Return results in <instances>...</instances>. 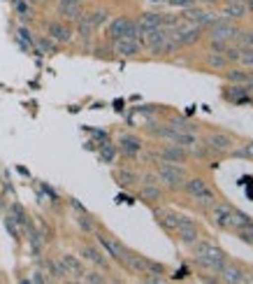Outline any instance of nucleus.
<instances>
[{
    "mask_svg": "<svg viewBox=\"0 0 253 284\" xmlns=\"http://www.w3.org/2000/svg\"><path fill=\"white\" fill-rule=\"evenodd\" d=\"M193 259L198 266H202L205 270L209 273H214V275H221V270L225 268V263H228V254L223 252L221 247L211 245V242H193Z\"/></svg>",
    "mask_w": 253,
    "mask_h": 284,
    "instance_id": "f257e3e1",
    "label": "nucleus"
},
{
    "mask_svg": "<svg viewBox=\"0 0 253 284\" xmlns=\"http://www.w3.org/2000/svg\"><path fill=\"white\" fill-rule=\"evenodd\" d=\"M156 175H158V182H163L169 189H181L184 182L188 179V172L181 168V163H168V161L156 163Z\"/></svg>",
    "mask_w": 253,
    "mask_h": 284,
    "instance_id": "f03ea898",
    "label": "nucleus"
},
{
    "mask_svg": "<svg viewBox=\"0 0 253 284\" xmlns=\"http://www.w3.org/2000/svg\"><path fill=\"white\" fill-rule=\"evenodd\" d=\"M181 189L188 193V198H193L195 203H200V205H214L216 203L214 189H209V184L202 177H188Z\"/></svg>",
    "mask_w": 253,
    "mask_h": 284,
    "instance_id": "7ed1b4c3",
    "label": "nucleus"
},
{
    "mask_svg": "<svg viewBox=\"0 0 253 284\" xmlns=\"http://www.w3.org/2000/svg\"><path fill=\"white\" fill-rule=\"evenodd\" d=\"M149 131L154 133L156 138L165 140V142H169V145H181V147H193L195 142H198V138L193 135L191 131H179V128H172V126H149Z\"/></svg>",
    "mask_w": 253,
    "mask_h": 284,
    "instance_id": "20e7f679",
    "label": "nucleus"
},
{
    "mask_svg": "<svg viewBox=\"0 0 253 284\" xmlns=\"http://www.w3.org/2000/svg\"><path fill=\"white\" fill-rule=\"evenodd\" d=\"M107 35L112 42L119 38H139V28H137V23L132 21V19H128V16H116L114 21H109Z\"/></svg>",
    "mask_w": 253,
    "mask_h": 284,
    "instance_id": "39448f33",
    "label": "nucleus"
},
{
    "mask_svg": "<svg viewBox=\"0 0 253 284\" xmlns=\"http://www.w3.org/2000/svg\"><path fill=\"white\" fill-rule=\"evenodd\" d=\"M169 35L179 42V47H188V45H195L202 40V26H195V23H188V26H176L169 31Z\"/></svg>",
    "mask_w": 253,
    "mask_h": 284,
    "instance_id": "423d86ee",
    "label": "nucleus"
},
{
    "mask_svg": "<svg viewBox=\"0 0 253 284\" xmlns=\"http://www.w3.org/2000/svg\"><path fill=\"white\" fill-rule=\"evenodd\" d=\"M95 238H98V242H100V247L107 252V256L109 259H114V261H119V263H123V256H126V247L119 242L116 238H112V235H107V233H102V230H95Z\"/></svg>",
    "mask_w": 253,
    "mask_h": 284,
    "instance_id": "0eeeda50",
    "label": "nucleus"
},
{
    "mask_svg": "<svg viewBox=\"0 0 253 284\" xmlns=\"http://www.w3.org/2000/svg\"><path fill=\"white\" fill-rule=\"evenodd\" d=\"M239 28L237 26H232L228 19H214L211 21V40H223V42H232V40L239 38Z\"/></svg>",
    "mask_w": 253,
    "mask_h": 284,
    "instance_id": "6e6552de",
    "label": "nucleus"
},
{
    "mask_svg": "<svg viewBox=\"0 0 253 284\" xmlns=\"http://www.w3.org/2000/svg\"><path fill=\"white\" fill-rule=\"evenodd\" d=\"M174 233H176V238L181 240L184 245H193V242H198V240H200L198 226H195V222L188 219V217H179Z\"/></svg>",
    "mask_w": 253,
    "mask_h": 284,
    "instance_id": "1a4fd4ad",
    "label": "nucleus"
},
{
    "mask_svg": "<svg viewBox=\"0 0 253 284\" xmlns=\"http://www.w3.org/2000/svg\"><path fill=\"white\" fill-rule=\"evenodd\" d=\"M232 145H235V140H232V135H228V133H209V135H205V147H207L209 152H216V154H223L228 152V149H232Z\"/></svg>",
    "mask_w": 253,
    "mask_h": 284,
    "instance_id": "9d476101",
    "label": "nucleus"
},
{
    "mask_svg": "<svg viewBox=\"0 0 253 284\" xmlns=\"http://www.w3.org/2000/svg\"><path fill=\"white\" fill-rule=\"evenodd\" d=\"M144 49V45L139 42V38H119L114 40V52L123 58H132V56H137L139 52Z\"/></svg>",
    "mask_w": 253,
    "mask_h": 284,
    "instance_id": "9b49d317",
    "label": "nucleus"
},
{
    "mask_svg": "<svg viewBox=\"0 0 253 284\" xmlns=\"http://www.w3.org/2000/svg\"><path fill=\"white\" fill-rule=\"evenodd\" d=\"M158 159L168 163H186L188 161V149L181 145H165L158 152Z\"/></svg>",
    "mask_w": 253,
    "mask_h": 284,
    "instance_id": "f8f14e48",
    "label": "nucleus"
},
{
    "mask_svg": "<svg viewBox=\"0 0 253 284\" xmlns=\"http://www.w3.org/2000/svg\"><path fill=\"white\" fill-rule=\"evenodd\" d=\"M46 38H51L54 42H70L72 40V28L65 21H49L46 23Z\"/></svg>",
    "mask_w": 253,
    "mask_h": 284,
    "instance_id": "ddd939ff",
    "label": "nucleus"
},
{
    "mask_svg": "<svg viewBox=\"0 0 253 284\" xmlns=\"http://www.w3.org/2000/svg\"><path fill=\"white\" fill-rule=\"evenodd\" d=\"M232 205H225V203H214L211 205V224L218 226V228H228L230 226V217H232Z\"/></svg>",
    "mask_w": 253,
    "mask_h": 284,
    "instance_id": "4468645a",
    "label": "nucleus"
},
{
    "mask_svg": "<svg viewBox=\"0 0 253 284\" xmlns=\"http://www.w3.org/2000/svg\"><path fill=\"white\" fill-rule=\"evenodd\" d=\"M142 149H144V145H142V140H139L137 135H121V140H119V152H121L123 156H128V159L139 156Z\"/></svg>",
    "mask_w": 253,
    "mask_h": 284,
    "instance_id": "2eb2a0df",
    "label": "nucleus"
},
{
    "mask_svg": "<svg viewBox=\"0 0 253 284\" xmlns=\"http://www.w3.org/2000/svg\"><path fill=\"white\" fill-rule=\"evenodd\" d=\"M181 19H184L186 23H195V26H207V23L214 21V16L209 14L207 9H202V7H186V12L181 14Z\"/></svg>",
    "mask_w": 253,
    "mask_h": 284,
    "instance_id": "dca6fc26",
    "label": "nucleus"
},
{
    "mask_svg": "<svg viewBox=\"0 0 253 284\" xmlns=\"http://www.w3.org/2000/svg\"><path fill=\"white\" fill-rule=\"evenodd\" d=\"M123 266L130 270L132 275H146V256H139L135 252H126Z\"/></svg>",
    "mask_w": 253,
    "mask_h": 284,
    "instance_id": "f3484780",
    "label": "nucleus"
},
{
    "mask_svg": "<svg viewBox=\"0 0 253 284\" xmlns=\"http://www.w3.org/2000/svg\"><path fill=\"white\" fill-rule=\"evenodd\" d=\"M61 263H63V268L68 270V275H72L79 282V277L84 275V263H82V259L75 256V254H61Z\"/></svg>",
    "mask_w": 253,
    "mask_h": 284,
    "instance_id": "a211bd4d",
    "label": "nucleus"
},
{
    "mask_svg": "<svg viewBox=\"0 0 253 284\" xmlns=\"http://www.w3.org/2000/svg\"><path fill=\"white\" fill-rule=\"evenodd\" d=\"M82 256H84V261H88V263H93V266H98V268H102V270H107L109 268V263H107V259L102 256V252L100 249H95V247H91V245H82Z\"/></svg>",
    "mask_w": 253,
    "mask_h": 284,
    "instance_id": "6ab92c4d",
    "label": "nucleus"
},
{
    "mask_svg": "<svg viewBox=\"0 0 253 284\" xmlns=\"http://www.w3.org/2000/svg\"><path fill=\"white\" fill-rule=\"evenodd\" d=\"M137 28H139V35H144L146 31H154L161 26V12H144V14H139L137 21Z\"/></svg>",
    "mask_w": 253,
    "mask_h": 284,
    "instance_id": "aec40b11",
    "label": "nucleus"
},
{
    "mask_svg": "<svg viewBox=\"0 0 253 284\" xmlns=\"http://www.w3.org/2000/svg\"><path fill=\"white\" fill-rule=\"evenodd\" d=\"M114 179H116V184L123 186V189H130V186L139 184V175L135 172V170H130V168L114 170Z\"/></svg>",
    "mask_w": 253,
    "mask_h": 284,
    "instance_id": "412c9836",
    "label": "nucleus"
},
{
    "mask_svg": "<svg viewBox=\"0 0 253 284\" xmlns=\"http://www.w3.org/2000/svg\"><path fill=\"white\" fill-rule=\"evenodd\" d=\"M223 275V282H232V284H244V282H251L249 277H246V273L242 268H237V266H230V263H225V268L221 270Z\"/></svg>",
    "mask_w": 253,
    "mask_h": 284,
    "instance_id": "4be33fe9",
    "label": "nucleus"
},
{
    "mask_svg": "<svg viewBox=\"0 0 253 284\" xmlns=\"http://www.w3.org/2000/svg\"><path fill=\"white\" fill-rule=\"evenodd\" d=\"M156 219H158V224H161L168 233H174L176 222H179V215L172 212V210H163L161 208V210H156Z\"/></svg>",
    "mask_w": 253,
    "mask_h": 284,
    "instance_id": "5701e85b",
    "label": "nucleus"
},
{
    "mask_svg": "<svg viewBox=\"0 0 253 284\" xmlns=\"http://www.w3.org/2000/svg\"><path fill=\"white\" fill-rule=\"evenodd\" d=\"M84 14L82 5H58V16L63 21H70V23H77L79 16Z\"/></svg>",
    "mask_w": 253,
    "mask_h": 284,
    "instance_id": "b1692460",
    "label": "nucleus"
},
{
    "mask_svg": "<svg viewBox=\"0 0 253 284\" xmlns=\"http://www.w3.org/2000/svg\"><path fill=\"white\" fill-rule=\"evenodd\" d=\"M246 5L244 2H225V7H223V19H228V21H232V19H242V16H246Z\"/></svg>",
    "mask_w": 253,
    "mask_h": 284,
    "instance_id": "393cba45",
    "label": "nucleus"
},
{
    "mask_svg": "<svg viewBox=\"0 0 253 284\" xmlns=\"http://www.w3.org/2000/svg\"><path fill=\"white\" fill-rule=\"evenodd\" d=\"M46 275H49V280H58V282H65V280H68V270L63 268L61 259H58V261L49 259V261H46Z\"/></svg>",
    "mask_w": 253,
    "mask_h": 284,
    "instance_id": "a878e982",
    "label": "nucleus"
},
{
    "mask_svg": "<svg viewBox=\"0 0 253 284\" xmlns=\"http://www.w3.org/2000/svg\"><path fill=\"white\" fill-rule=\"evenodd\" d=\"M139 198L146 200V203H161L163 200V191L158 184H142L139 189Z\"/></svg>",
    "mask_w": 253,
    "mask_h": 284,
    "instance_id": "bb28decb",
    "label": "nucleus"
},
{
    "mask_svg": "<svg viewBox=\"0 0 253 284\" xmlns=\"http://www.w3.org/2000/svg\"><path fill=\"white\" fill-rule=\"evenodd\" d=\"M95 31H98V28H95V23H93L91 16L84 12V14L79 16V21H77V33L84 40H88V38H93V33H95Z\"/></svg>",
    "mask_w": 253,
    "mask_h": 284,
    "instance_id": "cd10ccee",
    "label": "nucleus"
},
{
    "mask_svg": "<svg viewBox=\"0 0 253 284\" xmlns=\"http://www.w3.org/2000/svg\"><path fill=\"white\" fill-rule=\"evenodd\" d=\"M253 219L246 212H239V210H232V217H230V226L228 228H235V230H242V228H246L249 224H251Z\"/></svg>",
    "mask_w": 253,
    "mask_h": 284,
    "instance_id": "c85d7f7f",
    "label": "nucleus"
},
{
    "mask_svg": "<svg viewBox=\"0 0 253 284\" xmlns=\"http://www.w3.org/2000/svg\"><path fill=\"white\" fill-rule=\"evenodd\" d=\"M98 154H100V161H102V163H114L116 154H119V147L105 140V145H100V152Z\"/></svg>",
    "mask_w": 253,
    "mask_h": 284,
    "instance_id": "c756f323",
    "label": "nucleus"
},
{
    "mask_svg": "<svg viewBox=\"0 0 253 284\" xmlns=\"http://www.w3.org/2000/svg\"><path fill=\"white\" fill-rule=\"evenodd\" d=\"M205 63H207L209 68H214V70H225L228 58H225V54H221V52H209L207 58H205Z\"/></svg>",
    "mask_w": 253,
    "mask_h": 284,
    "instance_id": "7c9ffc66",
    "label": "nucleus"
},
{
    "mask_svg": "<svg viewBox=\"0 0 253 284\" xmlns=\"http://www.w3.org/2000/svg\"><path fill=\"white\" fill-rule=\"evenodd\" d=\"M79 282H86V284H102V282H107V277L102 275L100 270H88V273L84 270V275L79 277Z\"/></svg>",
    "mask_w": 253,
    "mask_h": 284,
    "instance_id": "2f4dec72",
    "label": "nucleus"
},
{
    "mask_svg": "<svg viewBox=\"0 0 253 284\" xmlns=\"http://www.w3.org/2000/svg\"><path fill=\"white\" fill-rule=\"evenodd\" d=\"M225 79H228L230 84H246L249 72H246V70H228V72H225Z\"/></svg>",
    "mask_w": 253,
    "mask_h": 284,
    "instance_id": "473e14b6",
    "label": "nucleus"
},
{
    "mask_svg": "<svg viewBox=\"0 0 253 284\" xmlns=\"http://www.w3.org/2000/svg\"><path fill=\"white\" fill-rule=\"evenodd\" d=\"M77 226L84 233H95V224H93V219L86 212H79V217H77Z\"/></svg>",
    "mask_w": 253,
    "mask_h": 284,
    "instance_id": "72a5a7b5",
    "label": "nucleus"
},
{
    "mask_svg": "<svg viewBox=\"0 0 253 284\" xmlns=\"http://www.w3.org/2000/svg\"><path fill=\"white\" fill-rule=\"evenodd\" d=\"M9 215H12V219H14L19 226H26V224H28V215H26V210H23L19 203L12 205V212H9Z\"/></svg>",
    "mask_w": 253,
    "mask_h": 284,
    "instance_id": "f704fd0d",
    "label": "nucleus"
},
{
    "mask_svg": "<svg viewBox=\"0 0 253 284\" xmlns=\"http://www.w3.org/2000/svg\"><path fill=\"white\" fill-rule=\"evenodd\" d=\"M232 156H237V159H253V142H244V145L235 147Z\"/></svg>",
    "mask_w": 253,
    "mask_h": 284,
    "instance_id": "c9c22d12",
    "label": "nucleus"
},
{
    "mask_svg": "<svg viewBox=\"0 0 253 284\" xmlns=\"http://www.w3.org/2000/svg\"><path fill=\"white\" fill-rule=\"evenodd\" d=\"M86 14L91 16V21L95 23V28H100V26H102V23L107 21V9H91V12H86Z\"/></svg>",
    "mask_w": 253,
    "mask_h": 284,
    "instance_id": "e433bc0d",
    "label": "nucleus"
},
{
    "mask_svg": "<svg viewBox=\"0 0 253 284\" xmlns=\"http://www.w3.org/2000/svg\"><path fill=\"white\" fill-rule=\"evenodd\" d=\"M239 65L242 68H253V49L251 47H246V49H242V54H239Z\"/></svg>",
    "mask_w": 253,
    "mask_h": 284,
    "instance_id": "4c0bfd02",
    "label": "nucleus"
},
{
    "mask_svg": "<svg viewBox=\"0 0 253 284\" xmlns=\"http://www.w3.org/2000/svg\"><path fill=\"white\" fill-rule=\"evenodd\" d=\"M246 91V86L244 84H232L225 89V98L228 100H239V96Z\"/></svg>",
    "mask_w": 253,
    "mask_h": 284,
    "instance_id": "58836bf2",
    "label": "nucleus"
},
{
    "mask_svg": "<svg viewBox=\"0 0 253 284\" xmlns=\"http://www.w3.org/2000/svg\"><path fill=\"white\" fill-rule=\"evenodd\" d=\"M146 275H165V266L158 263V261L146 259Z\"/></svg>",
    "mask_w": 253,
    "mask_h": 284,
    "instance_id": "ea45409f",
    "label": "nucleus"
},
{
    "mask_svg": "<svg viewBox=\"0 0 253 284\" xmlns=\"http://www.w3.org/2000/svg\"><path fill=\"white\" fill-rule=\"evenodd\" d=\"M33 45L38 47L40 52H44V54H49V52H54V40L49 38H40V40H35V42H33Z\"/></svg>",
    "mask_w": 253,
    "mask_h": 284,
    "instance_id": "a19ab883",
    "label": "nucleus"
},
{
    "mask_svg": "<svg viewBox=\"0 0 253 284\" xmlns=\"http://www.w3.org/2000/svg\"><path fill=\"white\" fill-rule=\"evenodd\" d=\"M223 54H225L228 63H237V61H239V54H242V47H230V45H228Z\"/></svg>",
    "mask_w": 253,
    "mask_h": 284,
    "instance_id": "79ce46f5",
    "label": "nucleus"
},
{
    "mask_svg": "<svg viewBox=\"0 0 253 284\" xmlns=\"http://www.w3.org/2000/svg\"><path fill=\"white\" fill-rule=\"evenodd\" d=\"M14 7H16V12H19V16H28L31 19V5H28V0H14Z\"/></svg>",
    "mask_w": 253,
    "mask_h": 284,
    "instance_id": "37998d69",
    "label": "nucleus"
},
{
    "mask_svg": "<svg viewBox=\"0 0 253 284\" xmlns=\"http://www.w3.org/2000/svg\"><path fill=\"white\" fill-rule=\"evenodd\" d=\"M5 226H7V230L12 233V238H14V240H21V233H19V228H16V222L12 219V215L5 217Z\"/></svg>",
    "mask_w": 253,
    "mask_h": 284,
    "instance_id": "c03bdc74",
    "label": "nucleus"
},
{
    "mask_svg": "<svg viewBox=\"0 0 253 284\" xmlns=\"http://www.w3.org/2000/svg\"><path fill=\"white\" fill-rule=\"evenodd\" d=\"M239 233V238L244 240V242H249V245H253V222L246 226V228H242V230H237Z\"/></svg>",
    "mask_w": 253,
    "mask_h": 284,
    "instance_id": "a18cd8bd",
    "label": "nucleus"
},
{
    "mask_svg": "<svg viewBox=\"0 0 253 284\" xmlns=\"http://www.w3.org/2000/svg\"><path fill=\"white\" fill-rule=\"evenodd\" d=\"M26 282H35V284H44V282H51V280H49V275H46V273H42V270H35V273H33V277H28V280H26Z\"/></svg>",
    "mask_w": 253,
    "mask_h": 284,
    "instance_id": "49530a36",
    "label": "nucleus"
},
{
    "mask_svg": "<svg viewBox=\"0 0 253 284\" xmlns=\"http://www.w3.org/2000/svg\"><path fill=\"white\" fill-rule=\"evenodd\" d=\"M239 42H242V47H253V28L246 33H239Z\"/></svg>",
    "mask_w": 253,
    "mask_h": 284,
    "instance_id": "de8ad7c7",
    "label": "nucleus"
},
{
    "mask_svg": "<svg viewBox=\"0 0 253 284\" xmlns=\"http://www.w3.org/2000/svg\"><path fill=\"white\" fill-rule=\"evenodd\" d=\"M169 126H172V128H179V131H193V126L191 123H186L184 119H172Z\"/></svg>",
    "mask_w": 253,
    "mask_h": 284,
    "instance_id": "09e8293b",
    "label": "nucleus"
},
{
    "mask_svg": "<svg viewBox=\"0 0 253 284\" xmlns=\"http://www.w3.org/2000/svg\"><path fill=\"white\" fill-rule=\"evenodd\" d=\"M142 184H158V175L156 172H144L142 175Z\"/></svg>",
    "mask_w": 253,
    "mask_h": 284,
    "instance_id": "8fccbe9b",
    "label": "nucleus"
},
{
    "mask_svg": "<svg viewBox=\"0 0 253 284\" xmlns=\"http://www.w3.org/2000/svg\"><path fill=\"white\" fill-rule=\"evenodd\" d=\"M225 47H228V42H223V40H211V52H225Z\"/></svg>",
    "mask_w": 253,
    "mask_h": 284,
    "instance_id": "3c124183",
    "label": "nucleus"
},
{
    "mask_svg": "<svg viewBox=\"0 0 253 284\" xmlns=\"http://www.w3.org/2000/svg\"><path fill=\"white\" fill-rule=\"evenodd\" d=\"M168 2L172 5V7H191L195 0H168Z\"/></svg>",
    "mask_w": 253,
    "mask_h": 284,
    "instance_id": "603ef678",
    "label": "nucleus"
},
{
    "mask_svg": "<svg viewBox=\"0 0 253 284\" xmlns=\"http://www.w3.org/2000/svg\"><path fill=\"white\" fill-rule=\"evenodd\" d=\"M19 40H26V42H28V47L35 42V40H33V35H31V31H26V28H19Z\"/></svg>",
    "mask_w": 253,
    "mask_h": 284,
    "instance_id": "864d4df0",
    "label": "nucleus"
},
{
    "mask_svg": "<svg viewBox=\"0 0 253 284\" xmlns=\"http://www.w3.org/2000/svg\"><path fill=\"white\" fill-rule=\"evenodd\" d=\"M70 205H72V208H75V210H79V212H86V208H84V205H82V203H79L77 198H70Z\"/></svg>",
    "mask_w": 253,
    "mask_h": 284,
    "instance_id": "5fc2aeb1",
    "label": "nucleus"
},
{
    "mask_svg": "<svg viewBox=\"0 0 253 284\" xmlns=\"http://www.w3.org/2000/svg\"><path fill=\"white\" fill-rule=\"evenodd\" d=\"M58 5H84V0H58Z\"/></svg>",
    "mask_w": 253,
    "mask_h": 284,
    "instance_id": "6e6d98bb",
    "label": "nucleus"
},
{
    "mask_svg": "<svg viewBox=\"0 0 253 284\" xmlns=\"http://www.w3.org/2000/svg\"><path fill=\"white\" fill-rule=\"evenodd\" d=\"M246 91H253V72H251V75H249V79H246Z\"/></svg>",
    "mask_w": 253,
    "mask_h": 284,
    "instance_id": "4d7b16f0",
    "label": "nucleus"
},
{
    "mask_svg": "<svg viewBox=\"0 0 253 284\" xmlns=\"http://www.w3.org/2000/svg\"><path fill=\"white\" fill-rule=\"evenodd\" d=\"M246 9H249V12H253V0H246Z\"/></svg>",
    "mask_w": 253,
    "mask_h": 284,
    "instance_id": "13d9d810",
    "label": "nucleus"
},
{
    "mask_svg": "<svg viewBox=\"0 0 253 284\" xmlns=\"http://www.w3.org/2000/svg\"><path fill=\"white\" fill-rule=\"evenodd\" d=\"M200 2H205V5H214V2H218V0H200Z\"/></svg>",
    "mask_w": 253,
    "mask_h": 284,
    "instance_id": "bf43d9fd",
    "label": "nucleus"
},
{
    "mask_svg": "<svg viewBox=\"0 0 253 284\" xmlns=\"http://www.w3.org/2000/svg\"><path fill=\"white\" fill-rule=\"evenodd\" d=\"M225 2H244V0H225Z\"/></svg>",
    "mask_w": 253,
    "mask_h": 284,
    "instance_id": "052dcab7",
    "label": "nucleus"
},
{
    "mask_svg": "<svg viewBox=\"0 0 253 284\" xmlns=\"http://www.w3.org/2000/svg\"><path fill=\"white\" fill-rule=\"evenodd\" d=\"M151 2H163V0H151Z\"/></svg>",
    "mask_w": 253,
    "mask_h": 284,
    "instance_id": "680f3d73",
    "label": "nucleus"
}]
</instances>
